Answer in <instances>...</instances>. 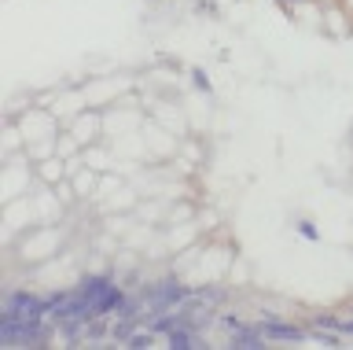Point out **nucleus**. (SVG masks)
Segmentation results:
<instances>
[{
    "mask_svg": "<svg viewBox=\"0 0 353 350\" xmlns=\"http://www.w3.org/2000/svg\"><path fill=\"white\" fill-rule=\"evenodd\" d=\"M74 295H77V302H81L85 317L92 321V317H110V313H118L129 291L118 288L110 273H88V277H81V284L74 288Z\"/></svg>",
    "mask_w": 353,
    "mask_h": 350,
    "instance_id": "1",
    "label": "nucleus"
},
{
    "mask_svg": "<svg viewBox=\"0 0 353 350\" xmlns=\"http://www.w3.org/2000/svg\"><path fill=\"white\" fill-rule=\"evenodd\" d=\"M188 295H192V288L188 284H181L176 277H162V280H151L143 284V302H148V317L151 313H165V310H176ZM143 317V321H148Z\"/></svg>",
    "mask_w": 353,
    "mask_h": 350,
    "instance_id": "2",
    "label": "nucleus"
},
{
    "mask_svg": "<svg viewBox=\"0 0 353 350\" xmlns=\"http://www.w3.org/2000/svg\"><path fill=\"white\" fill-rule=\"evenodd\" d=\"M4 313L19 317V321H44L48 317V299L33 291H19V288H8L4 295Z\"/></svg>",
    "mask_w": 353,
    "mask_h": 350,
    "instance_id": "3",
    "label": "nucleus"
},
{
    "mask_svg": "<svg viewBox=\"0 0 353 350\" xmlns=\"http://www.w3.org/2000/svg\"><path fill=\"white\" fill-rule=\"evenodd\" d=\"M261 324V332L269 343H287V347H294V343H305L309 339V328L305 324H298V321H276V317H265Z\"/></svg>",
    "mask_w": 353,
    "mask_h": 350,
    "instance_id": "4",
    "label": "nucleus"
},
{
    "mask_svg": "<svg viewBox=\"0 0 353 350\" xmlns=\"http://www.w3.org/2000/svg\"><path fill=\"white\" fill-rule=\"evenodd\" d=\"M228 347L232 350H265L269 339H265L261 324H239L236 332H228Z\"/></svg>",
    "mask_w": 353,
    "mask_h": 350,
    "instance_id": "5",
    "label": "nucleus"
},
{
    "mask_svg": "<svg viewBox=\"0 0 353 350\" xmlns=\"http://www.w3.org/2000/svg\"><path fill=\"white\" fill-rule=\"evenodd\" d=\"M33 173L48 184V188H55L59 181H66V159L63 155H48V159H41V162H33Z\"/></svg>",
    "mask_w": 353,
    "mask_h": 350,
    "instance_id": "6",
    "label": "nucleus"
},
{
    "mask_svg": "<svg viewBox=\"0 0 353 350\" xmlns=\"http://www.w3.org/2000/svg\"><path fill=\"white\" fill-rule=\"evenodd\" d=\"M99 173H96V166H85V170H77L74 177H70V184H74V192H77V200H88L96 188H99Z\"/></svg>",
    "mask_w": 353,
    "mask_h": 350,
    "instance_id": "7",
    "label": "nucleus"
},
{
    "mask_svg": "<svg viewBox=\"0 0 353 350\" xmlns=\"http://www.w3.org/2000/svg\"><path fill=\"white\" fill-rule=\"evenodd\" d=\"M70 133L81 140V148H88V140H96L99 133V115H77L70 122Z\"/></svg>",
    "mask_w": 353,
    "mask_h": 350,
    "instance_id": "8",
    "label": "nucleus"
},
{
    "mask_svg": "<svg viewBox=\"0 0 353 350\" xmlns=\"http://www.w3.org/2000/svg\"><path fill=\"white\" fill-rule=\"evenodd\" d=\"M154 339H159V336H154L148 324H140L137 332H132V336L125 339V347H129V350H143V347H154Z\"/></svg>",
    "mask_w": 353,
    "mask_h": 350,
    "instance_id": "9",
    "label": "nucleus"
},
{
    "mask_svg": "<svg viewBox=\"0 0 353 350\" xmlns=\"http://www.w3.org/2000/svg\"><path fill=\"white\" fill-rule=\"evenodd\" d=\"M195 291H199V299H203L206 306H214V310H217L221 302H225V288H221V284H210V288H195Z\"/></svg>",
    "mask_w": 353,
    "mask_h": 350,
    "instance_id": "10",
    "label": "nucleus"
},
{
    "mask_svg": "<svg viewBox=\"0 0 353 350\" xmlns=\"http://www.w3.org/2000/svg\"><path fill=\"white\" fill-rule=\"evenodd\" d=\"M294 229H298V236H305V240H309V244H320V229L309 222V217H298Z\"/></svg>",
    "mask_w": 353,
    "mask_h": 350,
    "instance_id": "11",
    "label": "nucleus"
},
{
    "mask_svg": "<svg viewBox=\"0 0 353 350\" xmlns=\"http://www.w3.org/2000/svg\"><path fill=\"white\" fill-rule=\"evenodd\" d=\"M188 78H192V85H195L199 93H210V78H206V74L199 70V67H192V70H188Z\"/></svg>",
    "mask_w": 353,
    "mask_h": 350,
    "instance_id": "12",
    "label": "nucleus"
},
{
    "mask_svg": "<svg viewBox=\"0 0 353 350\" xmlns=\"http://www.w3.org/2000/svg\"><path fill=\"white\" fill-rule=\"evenodd\" d=\"M339 336L342 339H353V317H339Z\"/></svg>",
    "mask_w": 353,
    "mask_h": 350,
    "instance_id": "13",
    "label": "nucleus"
},
{
    "mask_svg": "<svg viewBox=\"0 0 353 350\" xmlns=\"http://www.w3.org/2000/svg\"><path fill=\"white\" fill-rule=\"evenodd\" d=\"M280 8H291V4H313V0H276Z\"/></svg>",
    "mask_w": 353,
    "mask_h": 350,
    "instance_id": "14",
    "label": "nucleus"
}]
</instances>
